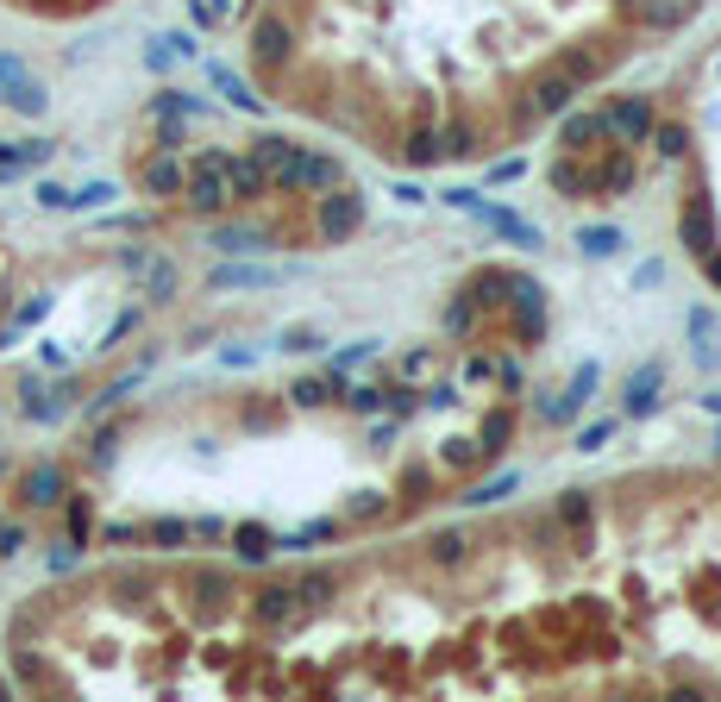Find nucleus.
Returning a JSON list of instances; mask_svg holds the SVG:
<instances>
[{"label": "nucleus", "mask_w": 721, "mask_h": 702, "mask_svg": "<svg viewBox=\"0 0 721 702\" xmlns=\"http://www.w3.org/2000/svg\"><path fill=\"white\" fill-rule=\"evenodd\" d=\"M251 157L264 163L270 195H301V189H308V145H295V138H276V132H264L258 145H251Z\"/></svg>", "instance_id": "obj_1"}, {"label": "nucleus", "mask_w": 721, "mask_h": 702, "mask_svg": "<svg viewBox=\"0 0 721 702\" xmlns=\"http://www.w3.org/2000/svg\"><path fill=\"white\" fill-rule=\"evenodd\" d=\"M295 51H301V26L283 7H270V13L251 19V63H258V69H289Z\"/></svg>", "instance_id": "obj_2"}, {"label": "nucleus", "mask_w": 721, "mask_h": 702, "mask_svg": "<svg viewBox=\"0 0 721 702\" xmlns=\"http://www.w3.org/2000/svg\"><path fill=\"white\" fill-rule=\"evenodd\" d=\"M446 201H452V207H464V214H477V220L490 226L496 239H508V245H527V251H540V245H546V232L533 226V220L508 214V207H496V201H483L477 189H446Z\"/></svg>", "instance_id": "obj_3"}, {"label": "nucleus", "mask_w": 721, "mask_h": 702, "mask_svg": "<svg viewBox=\"0 0 721 702\" xmlns=\"http://www.w3.org/2000/svg\"><path fill=\"white\" fill-rule=\"evenodd\" d=\"M220 163H226L220 145L189 157V176H182V201H189L195 214H220V207L232 201V195H226V170H220Z\"/></svg>", "instance_id": "obj_4"}, {"label": "nucleus", "mask_w": 721, "mask_h": 702, "mask_svg": "<svg viewBox=\"0 0 721 702\" xmlns=\"http://www.w3.org/2000/svg\"><path fill=\"white\" fill-rule=\"evenodd\" d=\"M314 226H320V239H327V245H345V239H358V226H364V195H352L345 182H339V189H320Z\"/></svg>", "instance_id": "obj_5"}, {"label": "nucleus", "mask_w": 721, "mask_h": 702, "mask_svg": "<svg viewBox=\"0 0 721 702\" xmlns=\"http://www.w3.org/2000/svg\"><path fill=\"white\" fill-rule=\"evenodd\" d=\"M0 101H7L13 113H26V120H44V107H51V95H44V82L26 76V63L0 51Z\"/></svg>", "instance_id": "obj_6"}, {"label": "nucleus", "mask_w": 721, "mask_h": 702, "mask_svg": "<svg viewBox=\"0 0 721 702\" xmlns=\"http://www.w3.org/2000/svg\"><path fill=\"white\" fill-rule=\"evenodd\" d=\"M602 120H609V138H621V145H646L659 107H653V95H615L609 107H602Z\"/></svg>", "instance_id": "obj_7"}, {"label": "nucleus", "mask_w": 721, "mask_h": 702, "mask_svg": "<svg viewBox=\"0 0 721 702\" xmlns=\"http://www.w3.org/2000/svg\"><path fill=\"white\" fill-rule=\"evenodd\" d=\"M577 95H584V88H577L571 76H558V69H540V76L527 82V113H533V120H558L565 107H577Z\"/></svg>", "instance_id": "obj_8"}, {"label": "nucleus", "mask_w": 721, "mask_h": 702, "mask_svg": "<svg viewBox=\"0 0 721 702\" xmlns=\"http://www.w3.org/2000/svg\"><path fill=\"white\" fill-rule=\"evenodd\" d=\"M634 182H640V163L627 145H609L590 163V195H634Z\"/></svg>", "instance_id": "obj_9"}, {"label": "nucleus", "mask_w": 721, "mask_h": 702, "mask_svg": "<svg viewBox=\"0 0 721 702\" xmlns=\"http://www.w3.org/2000/svg\"><path fill=\"white\" fill-rule=\"evenodd\" d=\"M558 145L577 151V157H584V151H602V145H609V120H602L596 107H584V113L565 107V113H558Z\"/></svg>", "instance_id": "obj_10"}, {"label": "nucleus", "mask_w": 721, "mask_h": 702, "mask_svg": "<svg viewBox=\"0 0 721 702\" xmlns=\"http://www.w3.org/2000/svg\"><path fill=\"white\" fill-rule=\"evenodd\" d=\"M220 170H226V195L232 201H264L270 195V176H264V163L251 157V151H226Z\"/></svg>", "instance_id": "obj_11"}, {"label": "nucleus", "mask_w": 721, "mask_h": 702, "mask_svg": "<svg viewBox=\"0 0 721 702\" xmlns=\"http://www.w3.org/2000/svg\"><path fill=\"white\" fill-rule=\"evenodd\" d=\"M251 615H258L264 627H295V621H308V608H301L295 583H270V590H258V602H251Z\"/></svg>", "instance_id": "obj_12"}, {"label": "nucleus", "mask_w": 721, "mask_h": 702, "mask_svg": "<svg viewBox=\"0 0 721 702\" xmlns=\"http://www.w3.org/2000/svg\"><path fill=\"white\" fill-rule=\"evenodd\" d=\"M182 176H189V163H182L176 151H157L145 170H138V182H145V195H157V201H170V195H182Z\"/></svg>", "instance_id": "obj_13"}, {"label": "nucleus", "mask_w": 721, "mask_h": 702, "mask_svg": "<svg viewBox=\"0 0 721 702\" xmlns=\"http://www.w3.org/2000/svg\"><path fill=\"white\" fill-rule=\"evenodd\" d=\"M515 333L521 339H540V326H546V289L540 283H527V276H515Z\"/></svg>", "instance_id": "obj_14"}, {"label": "nucleus", "mask_w": 721, "mask_h": 702, "mask_svg": "<svg viewBox=\"0 0 721 702\" xmlns=\"http://www.w3.org/2000/svg\"><path fill=\"white\" fill-rule=\"evenodd\" d=\"M402 163H408V170H433V163H446V151H439V120H414L408 126Z\"/></svg>", "instance_id": "obj_15"}, {"label": "nucleus", "mask_w": 721, "mask_h": 702, "mask_svg": "<svg viewBox=\"0 0 721 702\" xmlns=\"http://www.w3.org/2000/svg\"><path fill=\"white\" fill-rule=\"evenodd\" d=\"M678 232H684V245H690L696 257H703V251L715 245V207H709V195H690V201H684Z\"/></svg>", "instance_id": "obj_16"}, {"label": "nucleus", "mask_w": 721, "mask_h": 702, "mask_svg": "<svg viewBox=\"0 0 721 702\" xmlns=\"http://www.w3.org/2000/svg\"><path fill=\"white\" fill-rule=\"evenodd\" d=\"M270 283H283V270H264V264H220V270H207V289L226 295V289H270Z\"/></svg>", "instance_id": "obj_17"}, {"label": "nucleus", "mask_w": 721, "mask_h": 702, "mask_svg": "<svg viewBox=\"0 0 721 702\" xmlns=\"http://www.w3.org/2000/svg\"><path fill=\"white\" fill-rule=\"evenodd\" d=\"M659 389H665V364H640L634 377H627L621 408H627V414H653V408H659Z\"/></svg>", "instance_id": "obj_18"}, {"label": "nucleus", "mask_w": 721, "mask_h": 702, "mask_svg": "<svg viewBox=\"0 0 721 702\" xmlns=\"http://www.w3.org/2000/svg\"><path fill=\"white\" fill-rule=\"evenodd\" d=\"M333 395H345V370H320V377H295L289 383V402L295 408H327Z\"/></svg>", "instance_id": "obj_19"}, {"label": "nucleus", "mask_w": 721, "mask_h": 702, "mask_svg": "<svg viewBox=\"0 0 721 702\" xmlns=\"http://www.w3.org/2000/svg\"><path fill=\"white\" fill-rule=\"evenodd\" d=\"M546 182H552L565 201H584V195H590V163H577V151H565V157L546 163Z\"/></svg>", "instance_id": "obj_20"}, {"label": "nucleus", "mask_w": 721, "mask_h": 702, "mask_svg": "<svg viewBox=\"0 0 721 702\" xmlns=\"http://www.w3.org/2000/svg\"><path fill=\"white\" fill-rule=\"evenodd\" d=\"M19 496H26V508H57L63 502V471L57 464H32L26 483H19Z\"/></svg>", "instance_id": "obj_21"}, {"label": "nucleus", "mask_w": 721, "mask_h": 702, "mask_svg": "<svg viewBox=\"0 0 721 702\" xmlns=\"http://www.w3.org/2000/svg\"><path fill=\"white\" fill-rule=\"evenodd\" d=\"M552 69H558V76H571L577 88H584V82H596V76H602V69H609V63H602V57L590 51V44H565V51H558V63H552Z\"/></svg>", "instance_id": "obj_22"}, {"label": "nucleus", "mask_w": 721, "mask_h": 702, "mask_svg": "<svg viewBox=\"0 0 721 702\" xmlns=\"http://www.w3.org/2000/svg\"><path fill=\"white\" fill-rule=\"evenodd\" d=\"M552 514H558V527H565V533H590V521H596V496H590V489H565Z\"/></svg>", "instance_id": "obj_23"}, {"label": "nucleus", "mask_w": 721, "mask_h": 702, "mask_svg": "<svg viewBox=\"0 0 721 702\" xmlns=\"http://www.w3.org/2000/svg\"><path fill=\"white\" fill-rule=\"evenodd\" d=\"M189 590L201 596V608L214 615V608H226V596H232V571H214V565H201L195 577H189Z\"/></svg>", "instance_id": "obj_24"}, {"label": "nucleus", "mask_w": 721, "mask_h": 702, "mask_svg": "<svg viewBox=\"0 0 721 702\" xmlns=\"http://www.w3.org/2000/svg\"><path fill=\"white\" fill-rule=\"evenodd\" d=\"M226 533H232V552H239V565H264V558L276 552V540H270L264 527H251V521H245V527H226Z\"/></svg>", "instance_id": "obj_25"}, {"label": "nucleus", "mask_w": 721, "mask_h": 702, "mask_svg": "<svg viewBox=\"0 0 721 702\" xmlns=\"http://www.w3.org/2000/svg\"><path fill=\"white\" fill-rule=\"evenodd\" d=\"M464 552H471V540H464L458 527H439L433 540H427V565H439V571H452V565H464Z\"/></svg>", "instance_id": "obj_26"}, {"label": "nucleus", "mask_w": 721, "mask_h": 702, "mask_svg": "<svg viewBox=\"0 0 721 702\" xmlns=\"http://www.w3.org/2000/svg\"><path fill=\"white\" fill-rule=\"evenodd\" d=\"M138 283H145V295H151V301H176V289H182V270L170 264V257H151Z\"/></svg>", "instance_id": "obj_27"}, {"label": "nucleus", "mask_w": 721, "mask_h": 702, "mask_svg": "<svg viewBox=\"0 0 721 702\" xmlns=\"http://www.w3.org/2000/svg\"><path fill=\"white\" fill-rule=\"evenodd\" d=\"M345 182V163L333 157V151H308V189L301 195H320V189H339Z\"/></svg>", "instance_id": "obj_28"}, {"label": "nucleus", "mask_w": 721, "mask_h": 702, "mask_svg": "<svg viewBox=\"0 0 721 702\" xmlns=\"http://www.w3.org/2000/svg\"><path fill=\"white\" fill-rule=\"evenodd\" d=\"M515 483H521L515 471H502V477H490V483H477V489H464V496H458V502H464V508H496V502H508V496H515Z\"/></svg>", "instance_id": "obj_29"}, {"label": "nucleus", "mask_w": 721, "mask_h": 702, "mask_svg": "<svg viewBox=\"0 0 721 702\" xmlns=\"http://www.w3.org/2000/svg\"><path fill=\"white\" fill-rule=\"evenodd\" d=\"M295 596H301V608L314 615V608H327V602L339 596V577H333V571H308V577L295 583Z\"/></svg>", "instance_id": "obj_30"}, {"label": "nucleus", "mask_w": 721, "mask_h": 702, "mask_svg": "<svg viewBox=\"0 0 721 702\" xmlns=\"http://www.w3.org/2000/svg\"><path fill=\"white\" fill-rule=\"evenodd\" d=\"M477 439H483V452L496 458L508 439H515V408H490V414H483V433H477Z\"/></svg>", "instance_id": "obj_31"}, {"label": "nucleus", "mask_w": 721, "mask_h": 702, "mask_svg": "<svg viewBox=\"0 0 721 702\" xmlns=\"http://www.w3.org/2000/svg\"><path fill=\"white\" fill-rule=\"evenodd\" d=\"M214 245H220V251H232V257H245V251H264L270 239H264L258 226H214Z\"/></svg>", "instance_id": "obj_32"}, {"label": "nucleus", "mask_w": 721, "mask_h": 702, "mask_svg": "<svg viewBox=\"0 0 721 702\" xmlns=\"http://www.w3.org/2000/svg\"><path fill=\"white\" fill-rule=\"evenodd\" d=\"M214 88H220V95H226L232 107H245V113H264V95H251V88H245L239 76H232L226 63H214Z\"/></svg>", "instance_id": "obj_33"}, {"label": "nucleus", "mask_w": 721, "mask_h": 702, "mask_svg": "<svg viewBox=\"0 0 721 702\" xmlns=\"http://www.w3.org/2000/svg\"><path fill=\"white\" fill-rule=\"evenodd\" d=\"M439 151H446V157H471L477 151V126L471 120H446V126H439Z\"/></svg>", "instance_id": "obj_34"}, {"label": "nucleus", "mask_w": 721, "mask_h": 702, "mask_svg": "<svg viewBox=\"0 0 721 702\" xmlns=\"http://www.w3.org/2000/svg\"><path fill=\"white\" fill-rule=\"evenodd\" d=\"M577 251H584V257H615L621 251V232L615 226H577Z\"/></svg>", "instance_id": "obj_35"}, {"label": "nucleus", "mask_w": 721, "mask_h": 702, "mask_svg": "<svg viewBox=\"0 0 721 702\" xmlns=\"http://www.w3.org/2000/svg\"><path fill=\"white\" fill-rule=\"evenodd\" d=\"M145 540H151L157 552H176V546H189L195 533H189V521H176V514H170V521H151V527H145Z\"/></svg>", "instance_id": "obj_36"}, {"label": "nucleus", "mask_w": 721, "mask_h": 702, "mask_svg": "<svg viewBox=\"0 0 721 702\" xmlns=\"http://www.w3.org/2000/svg\"><path fill=\"white\" fill-rule=\"evenodd\" d=\"M502 289H515V270H502V264H496V270H483L477 283H471V301H477V308H483V301H508Z\"/></svg>", "instance_id": "obj_37"}, {"label": "nucleus", "mask_w": 721, "mask_h": 702, "mask_svg": "<svg viewBox=\"0 0 721 702\" xmlns=\"http://www.w3.org/2000/svg\"><path fill=\"white\" fill-rule=\"evenodd\" d=\"M13 677L19 684H51V665H44L32 646H13Z\"/></svg>", "instance_id": "obj_38"}, {"label": "nucleus", "mask_w": 721, "mask_h": 702, "mask_svg": "<svg viewBox=\"0 0 721 702\" xmlns=\"http://www.w3.org/2000/svg\"><path fill=\"white\" fill-rule=\"evenodd\" d=\"M471 326H477V301H471V289H464V295L452 301V308H446V333H452V339H464Z\"/></svg>", "instance_id": "obj_39"}, {"label": "nucleus", "mask_w": 721, "mask_h": 702, "mask_svg": "<svg viewBox=\"0 0 721 702\" xmlns=\"http://www.w3.org/2000/svg\"><path fill=\"white\" fill-rule=\"evenodd\" d=\"M88 533H95V508H88V496H69V540L88 546Z\"/></svg>", "instance_id": "obj_40"}, {"label": "nucleus", "mask_w": 721, "mask_h": 702, "mask_svg": "<svg viewBox=\"0 0 721 702\" xmlns=\"http://www.w3.org/2000/svg\"><path fill=\"white\" fill-rule=\"evenodd\" d=\"M646 138L659 145V157H684V151H690V132H684V126H659V120H653V132H646Z\"/></svg>", "instance_id": "obj_41"}, {"label": "nucleus", "mask_w": 721, "mask_h": 702, "mask_svg": "<svg viewBox=\"0 0 721 702\" xmlns=\"http://www.w3.org/2000/svg\"><path fill=\"white\" fill-rule=\"evenodd\" d=\"M113 195H120V189H113V182H82V189H69V207H76V214H82V207H107Z\"/></svg>", "instance_id": "obj_42"}, {"label": "nucleus", "mask_w": 721, "mask_h": 702, "mask_svg": "<svg viewBox=\"0 0 721 702\" xmlns=\"http://www.w3.org/2000/svg\"><path fill=\"white\" fill-rule=\"evenodd\" d=\"M345 408H352V414H377V408H383V383H358V389H345Z\"/></svg>", "instance_id": "obj_43"}, {"label": "nucleus", "mask_w": 721, "mask_h": 702, "mask_svg": "<svg viewBox=\"0 0 721 702\" xmlns=\"http://www.w3.org/2000/svg\"><path fill=\"white\" fill-rule=\"evenodd\" d=\"M615 439V420H590V427H577V452H602Z\"/></svg>", "instance_id": "obj_44"}, {"label": "nucleus", "mask_w": 721, "mask_h": 702, "mask_svg": "<svg viewBox=\"0 0 721 702\" xmlns=\"http://www.w3.org/2000/svg\"><path fill=\"white\" fill-rule=\"evenodd\" d=\"M364 358H377V339H358V345H345V351H333V364H327V370H358Z\"/></svg>", "instance_id": "obj_45"}, {"label": "nucleus", "mask_w": 721, "mask_h": 702, "mask_svg": "<svg viewBox=\"0 0 721 702\" xmlns=\"http://www.w3.org/2000/svg\"><path fill=\"white\" fill-rule=\"evenodd\" d=\"M276 345H283V351H295V358H301V351H320V333H314V326H289V333L276 339Z\"/></svg>", "instance_id": "obj_46"}, {"label": "nucleus", "mask_w": 721, "mask_h": 702, "mask_svg": "<svg viewBox=\"0 0 721 702\" xmlns=\"http://www.w3.org/2000/svg\"><path fill=\"white\" fill-rule=\"evenodd\" d=\"M113 264H120L126 276H145V264H151V251H145V245H120V251H113Z\"/></svg>", "instance_id": "obj_47"}, {"label": "nucleus", "mask_w": 721, "mask_h": 702, "mask_svg": "<svg viewBox=\"0 0 721 702\" xmlns=\"http://www.w3.org/2000/svg\"><path fill=\"white\" fill-rule=\"evenodd\" d=\"M101 540H107V546H138V540H145V527H132V521H107V527H101Z\"/></svg>", "instance_id": "obj_48"}, {"label": "nucleus", "mask_w": 721, "mask_h": 702, "mask_svg": "<svg viewBox=\"0 0 721 702\" xmlns=\"http://www.w3.org/2000/svg\"><path fill=\"white\" fill-rule=\"evenodd\" d=\"M496 377V358L490 351H471V358H464V383H490Z\"/></svg>", "instance_id": "obj_49"}, {"label": "nucleus", "mask_w": 721, "mask_h": 702, "mask_svg": "<svg viewBox=\"0 0 721 702\" xmlns=\"http://www.w3.org/2000/svg\"><path fill=\"white\" fill-rule=\"evenodd\" d=\"M383 408H395V420H402V414L421 408V395H414V389H389V383H383Z\"/></svg>", "instance_id": "obj_50"}, {"label": "nucleus", "mask_w": 721, "mask_h": 702, "mask_svg": "<svg viewBox=\"0 0 721 702\" xmlns=\"http://www.w3.org/2000/svg\"><path fill=\"white\" fill-rule=\"evenodd\" d=\"M427 370H433V351H427V345H414L408 358H402V377L414 383V377H427Z\"/></svg>", "instance_id": "obj_51"}, {"label": "nucleus", "mask_w": 721, "mask_h": 702, "mask_svg": "<svg viewBox=\"0 0 721 702\" xmlns=\"http://www.w3.org/2000/svg\"><path fill=\"white\" fill-rule=\"evenodd\" d=\"M527 533H533L540 546H558V540H565V527H558V514H540V521H533Z\"/></svg>", "instance_id": "obj_52"}, {"label": "nucleus", "mask_w": 721, "mask_h": 702, "mask_svg": "<svg viewBox=\"0 0 721 702\" xmlns=\"http://www.w3.org/2000/svg\"><path fill=\"white\" fill-rule=\"evenodd\" d=\"M19 546H26V527H19V521H0V558H13Z\"/></svg>", "instance_id": "obj_53"}, {"label": "nucleus", "mask_w": 721, "mask_h": 702, "mask_svg": "<svg viewBox=\"0 0 721 702\" xmlns=\"http://www.w3.org/2000/svg\"><path fill=\"white\" fill-rule=\"evenodd\" d=\"M38 207H63V214H69V189H63V182H38Z\"/></svg>", "instance_id": "obj_54"}, {"label": "nucleus", "mask_w": 721, "mask_h": 702, "mask_svg": "<svg viewBox=\"0 0 721 702\" xmlns=\"http://www.w3.org/2000/svg\"><path fill=\"white\" fill-rule=\"evenodd\" d=\"M189 533H195V540H226V521L207 514V521H189Z\"/></svg>", "instance_id": "obj_55"}, {"label": "nucleus", "mask_w": 721, "mask_h": 702, "mask_svg": "<svg viewBox=\"0 0 721 702\" xmlns=\"http://www.w3.org/2000/svg\"><path fill=\"white\" fill-rule=\"evenodd\" d=\"M521 170H527V163H521V157H508V163H496V170H490V182H515Z\"/></svg>", "instance_id": "obj_56"}, {"label": "nucleus", "mask_w": 721, "mask_h": 702, "mask_svg": "<svg viewBox=\"0 0 721 702\" xmlns=\"http://www.w3.org/2000/svg\"><path fill=\"white\" fill-rule=\"evenodd\" d=\"M220 364H226V370H245V364H251V351H245V345H226V351H220Z\"/></svg>", "instance_id": "obj_57"}, {"label": "nucleus", "mask_w": 721, "mask_h": 702, "mask_svg": "<svg viewBox=\"0 0 721 702\" xmlns=\"http://www.w3.org/2000/svg\"><path fill=\"white\" fill-rule=\"evenodd\" d=\"M352 514H358V521H370V514H383V496H358V502H352Z\"/></svg>", "instance_id": "obj_58"}, {"label": "nucleus", "mask_w": 721, "mask_h": 702, "mask_svg": "<svg viewBox=\"0 0 721 702\" xmlns=\"http://www.w3.org/2000/svg\"><path fill=\"white\" fill-rule=\"evenodd\" d=\"M703 276H709V283H715V289H721V251H715V245H709V251H703Z\"/></svg>", "instance_id": "obj_59"}, {"label": "nucleus", "mask_w": 721, "mask_h": 702, "mask_svg": "<svg viewBox=\"0 0 721 702\" xmlns=\"http://www.w3.org/2000/svg\"><path fill=\"white\" fill-rule=\"evenodd\" d=\"M703 408H709V414H721V389H709V395H703Z\"/></svg>", "instance_id": "obj_60"}, {"label": "nucleus", "mask_w": 721, "mask_h": 702, "mask_svg": "<svg viewBox=\"0 0 721 702\" xmlns=\"http://www.w3.org/2000/svg\"><path fill=\"white\" fill-rule=\"evenodd\" d=\"M715 458H721V433H715Z\"/></svg>", "instance_id": "obj_61"}, {"label": "nucleus", "mask_w": 721, "mask_h": 702, "mask_svg": "<svg viewBox=\"0 0 721 702\" xmlns=\"http://www.w3.org/2000/svg\"><path fill=\"white\" fill-rule=\"evenodd\" d=\"M0 477H7V458H0Z\"/></svg>", "instance_id": "obj_62"}, {"label": "nucleus", "mask_w": 721, "mask_h": 702, "mask_svg": "<svg viewBox=\"0 0 721 702\" xmlns=\"http://www.w3.org/2000/svg\"><path fill=\"white\" fill-rule=\"evenodd\" d=\"M0 696H7V677H0Z\"/></svg>", "instance_id": "obj_63"}]
</instances>
